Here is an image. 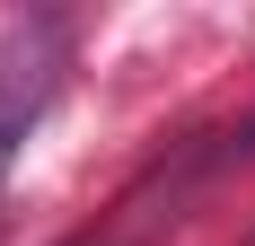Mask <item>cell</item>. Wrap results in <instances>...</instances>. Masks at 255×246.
Masks as SVG:
<instances>
[{
    "label": "cell",
    "instance_id": "obj_2",
    "mask_svg": "<svg viewBox=\"0 0 255 246\" xmlns=\"http://www.w3.org/2000/svg\"><path fill=\"white\" fill-rule=\"evenodd\" d=\"M238 149H247V158H255V123H247V132H238Z\"/></svg>",
    "mask_w": 255,
    "mask_h": 246
},
{
    "label": "cell",
    "instance_id": "obj_1",
    "mask_svg": "<svg viewBox=\"0 0 255 246\" xmlns=\"http://www.w3.org/2000/svg\"><path fill=\"white\" fill-rule=\"evenodd\" d=\"M62 53H71V26L62 18H0V176H9L18 141L44 115L53 79H62Z\"/></svg>",
    "mask_w": 255,
    "mask_h": 246
}]
</instances>
